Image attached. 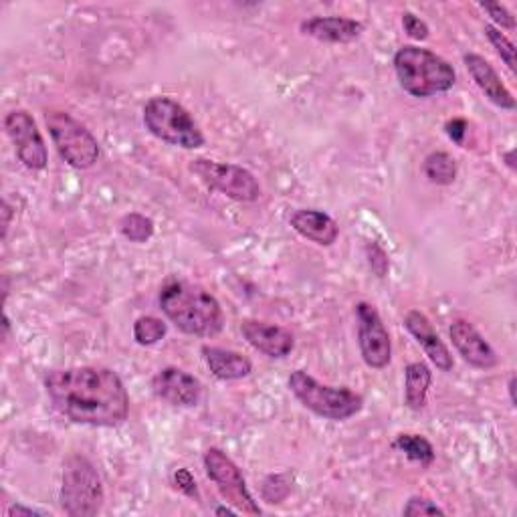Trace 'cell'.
<instances>
[{
    "label": "cell",
    "mask_w": 517,
    "mask_h": 517,
    "mask_svg": "<svg viewBox=\"0 0 517 517\" xmlns=\"http://www.w3.org/2000/svg\"><path fill=\"white\" fill-rule=\"evenodd\" d=\"M53 408L75 425L120 427L130 412V396L120 374L103 366L53 370L45 378Z\"/></svg>",
    "instance_id": "obj_1"
},
{
    "label": "cell",
    "mask_w": 517,
    "mask_h": 517,
    "mask_svg": "<svg viewBox=\"0 0 517 517\" xmlns=\"http://www.w3.org/2000/svg\"><path fill=\"white\" fill-rule=\"evenodd\" d=\"M162 314L186 336L215 338L225 328L219 299L204 287L188 281H170L158 297Z\"/></svg>",
    "instance_id": "obj_2"
},
{
    "label": "cell",
    "mask_w": 517,
    "mask_h": 517,
    "mask_svg": "<svg viewBox=\"0 0 517 517\" xmlns=\"http://www.w3.org/2000/svg\"><path fill=\"white\" fill-rule=\"evenodd\" d=\"M394 71L400 87L419 99L447 93L457 83V73L449 61L417 45H404L396 51Z\"/></svg>",
    "instance_id": "obj_3"
},
{
    "label": "cell",
    "mask_w": 517,
    "mask_h": 517,
    "mask_svg": "<svg viewBox=\"0 0 517 517\" xmlns=\"http://www.w3.org/2000/svg\"><path fill=\"white\" fill-rule=\"evenodd\" d=\"M289 390L314 415L328 421H348L364 408V398L346 386L322 384L303 370L291 372Z\"/></svg>",
    "instance_id": "obj_4"
},
{
    "label": "cell",
    "mask_w": 517,
    "mask_h": 517,
    "mask_svg": "<svg viewBox=\"0 0 517 517\" xmlns=\"http://www.w3.org/2000/svg\"><path fill=\"white\" fill-rule=\"evenodd\" d=\"M144 126L146 130L176 148L196 150L204 146V136L192 116L178 101L166 95H156L144 106Z\"/></svg>",
    "instance_id": "obj_5"
},
{
    "label": "cell",
    "mask_w": 517,
    "mask_h": 517,
    "mask_svg": "<svg viewBox=\"0 0 517 517\" xmlns=\"http://www.w3.org/2000/svg\"><path fill=\"white\" fill-rule=\"evenodd\" d=\"M103 493L101 477L93 463L81 455H71L63 463L61 507L71 517H93L101 511Z\"/></svg>",
    "instance_id": "obj_6"
},
{
    "label": "cell",
    "mask_w": 517,
    "mask_h": 517,
    "mask_svg": "<svg viewBox=\"0 0 517 517\" xmlns=\"http://www.w3.org/2000/svg\"><path fill=\"white\" fill-rule=\"evenodd\" d=\"M45 124L61 158L79 170L91 168L99 160L95 136L67 112H47Z\"/></svg>",
    "instance_id": "obj_7"
},
{
    "label": "cell",
    "mask_w": 517,
    "mask_h": 517,
    "mask_svg": "<svg viewBox=\"0 0 517 517\" xmlns=\"http://www.w3.org/2000/svg\"><path fill=\"white\" fill-rule=\"evenodd\" d=\"M190 170L211 188L229 196L237 202H255L261 198L263 190L255 174L237 164L215 162L209 158H196L190 164Z\"/></svg>",
    "instance_id": "obj_8"
},
{
    "label": "cell",
    "mask_w": 517,
    "mask_h": 517,
    "mask_svg": "<svg viewBox=\"0 0 517 517\" xmlns=\"http://www.w3.org/2000/svg\"><path fill=\"white\" fill-rule=\"evenodd\" d=\"M204 469L209 479L217 485L219 493L227 499L229 505H233L237 511L247 515H261L259 503L253 499L247 481L237 467V463L219 447H211L204 453Z\"/></svg>",
    "instance_id": "obj_9"
},
{
    "label": "cell",
    "mask_w": 517,
    "mask_h": 517,
    "mask_svg": "<svg viewBox=\"0 0 517 517\" xmlns=\"http://www.w3.org/2000/svg\"><path fill=\"white\" fill-rule=\"evenodd\" d=\"M356 318H358V344H360L362 360L366 362V366L374 370L386 368L392 360V342L378 314V309L372 303L360 301L356 305Z\"/></svg>",
    "instance_id": "obj_10"
},
{
    "label": "cell",
    "mask_w": 517,
    "mask_h": 517,
    "mask_svg": "<svg viewBox=\"0 0 517 517\" xmlns=\"http://www.w3.org/2000/svg\"><path fill=\"white\" fill-rule=\"evenodd\" d=\"M5 130L15 144L19 160L29 170H43L49 162L45 140L33 116L25 110H15L5 118Z\"/></svg>",
    "instance_id": "obj_11"
},
{
    "label": "cell",
    "mask_w": 517,
    "mask_h": 517,
    "mask_svg": "<svg viewBox=\"0 0 517 517\" xmlns=\"http://www.w3.org/2000/svg\"><path fill=\"white\" fill-rule=\"evenodd\" d=\"M152 388L160 400H164L172 406H180V408L196 406L202 396V384L198 382V378H194L192 374H188L180 368H174V366L162 368L154 376Z\"/></svg>",
    "instance_id": "obj_12"
},
{
    "label": "cell",
    "mask_w": 517,
    "mask_h": 517,
    "mask_svg": "<svg viewBox=\"0 0 517 517\" xmlns=\"http://www.w3.org/2000/svg\"><path fill=\"white\" fill-rule=\"evenodd\" d=\"M449 336L455 350L469 366L479 370H491L497 366L499 358L495 350L467 320H455L449 328Z\"/></svg>",
    "instance_id": "obj_13"
},
{
    "label": "cell",
    "mask_w": 517,
    "mask_h": 517,
    "mask_svg": "<svg viewBox=\"0 0 517 517\" xmlns=\"http://www.w3.org/2000/svg\"><path fill=\"white\" fill-rule=\"evenodd\" d=\"M243 338L261 354L281 360L287 358L293 348H295V338L287 328L265 324V322H255V320H245L241 324Z\"/></svg>",
    "instance_id": "obj_14"
},
{
    "label": "cell",
    "mask_w": 517,
    "mask_h": 517,
    "mask_svg": "<svg viewBox=\"0 0 517 517\" xmlns=\"http://www.w3.org/2000/svg\"><path fill=\"white\" fill-rule=\"evenodd\" d=\"M404 328L415 336V340L421 344V348L425 350V354L431 358V362L441 370V372H451L455 362L453 356L449 352V348L445 346V342L441 340V336L435 332L431 320L423 314L412 309L404 316Z\"/></svg>",
    "instance_id": "obj_15"
},
{
    "label": "cell",
    "mask_w": 517,
    "mask_h": 517,
    "mask_svg": "<svg viewBox=\"0 0 517 517\" xmlns=\"http://www.w3.org/2000/svg\"><path fill=\"white\" fill-rule=\"evenodd\" d=\"M465 67L471 75V79L475 81V85L485 93V97L495 103L497 108L501 110H515V97L511 95V91L503 85L501 77L497 75V71L491 67V63L477 55V53H467L463 57Z\"/></svg>",
    "instance_id": "obj_16"
},
{
    "label": "cell",
    "mask_w": 517,
    "mask_h": 517,
    "mask_svg": "<svg viewBox=\"0 0 517 517\" xmlns=\"http://www.w3.org/2000/svg\"><path fill=\"white\" fill-rule=\"evenodd\" d=\"M301 33L322 43L346 45L362 37L364 25L346 17H314L301 23Z\"/></svg>",
    "instance_id": "obj_17"
},
{
    "label": "cell",
    "mask_w": 517,
    "mask_h": 517,
    "mask_svg": "<svg viewBox=\"0 0 517 517\" xmlns=\"http://www.w3.org/2000/svg\"><path fill=\"white\" fill-rule=\"evenodd\" d=\"M289 225L297 235L320 247H332L340 237L338 223L328 213L314 211V209L295 211L289 219Z\"/></svg>",
    "instance_id": "obj_18"
},
{
    "label": "cell",
    "mask_w": 517,
    "mask_h": 517,
    "mask_svg": "<svg viewBox=\"0 0 517 517\" xmlns=\"http://www.w3.org/2000/svg\"><path fill=\"white\" fill-rule=\"evenodd\" d=\"M202 356H204L206 366H209V370L219 380H243L253 372L251 360L233 350L204 346Z\"/></svg>",
    "instance_id": "obj_19"
},
{
    "label": "cell",
    "mask_w": 517,
    "mask_h": 517,
    "mask_svg": "<svg viewBox=\"0 0 517 517\" xmlns=\"http://www.w3.org/2000/svg\"><path fill=\"white\" fill-rule=\"evenodd\" d=\"M433 372L425 362H410L404 368V402L410 410H423L427 406Z\"/></svg>",
    "instance_id": "obj_20"
},
{
    "label": "cell",
    "mask_w": 517,
    "mask_h": 517,
    "mask_svg": "<svg viewBox=\"0 0 517 517\" xmlns=\"http://www.w3.org/2000/svg\"><path fill=\"white\" fill-rule=\"evenodd\" d=\"M423 170L433 184L449 186L457 178V160L447 152H433L425 158Z\"/></svg>",
    "instance_id": "obj_21"
},
{
    "label": "cell",
    "mask_w": 517,
    "mask_h": 517,
    "mask_svg": "<svg viewBox=\"0 0 517 517\" xmlns=\"http://www.w3.org/2000/svg\"><path fill=\"white\" fill-rule=\"evenodd\" d=\"M392 447L396 451L404 453L410 461L421 463L423 467H429L435 461L433 445L421 435H398L396 441L392 443Z\"/></svg>",
    "instance_id": "obj_22"
},
{
    "label": "cell",
    "mask_w": 517,
    "mask_h": 517,
    "mask_svg": "<svg viewBox=\"0 0 517 517\" xmlns=\"http://www.w3.org/2000/svg\"><path fill=\"white\" fill-rule=\"evenodd\" d=\"M168 334V326L154 316H142L134 322V340L140 346H154L164 340Z\"/></svg>",
    "instance_id": "obj_23"
},
{
    "label": "cell",
    "mask_w": 517,
    "mask_h": 517,
    "mask_svg": "<svg viewBox=\"0 0 517 517\" xmlns=\"http://www.w3.org/2000/svg\"><path fill=\"white\" fill-rule=\"evenodd\" d=\"M120 231L132 243H148L154 235V223L146 215L130 213L120 221Z\"/></svg>",
    "instance_id": "obj_24"
},
{
    "label": "cell",
    "mask_w": 517,
    "mask_h": 517,
    "mask_svg": "<svg viewBox=\"0 0 517 517\" xmlns=\"http://www.w3.org/2000/svg\"><path fill=\"white\" fill-rule=\"evenodd\" d=\"M485 37L489 39V43L493 45L497 55L503 59V63L511 71H515V45L493 25H485Z\"/></svg>",
    "instance_id": "obj_25"
},
{
    "label": "cell",
    "mask_w": 517,
    "mask_h": 517,
    "mask_svg": "<svg viewBox=\"0 0 517 517\" xmlns=\"http://www.w3.org/2000/svg\"><path fill=\"white\" fill-rule=\"evenodd\" d=\"M291 493V485H289V477L279 473V475H269L263 481L261 487V495L267 503H281L283 499H287V495Z\"/></svg>",
    "instance_id": "obj_26"
},
{
    "label": "cell",
    "mask_w": 517,
    "mask_h": 517,
    "mask_svg": "<svg viewBox=\"0 0 517 517\" xmlns=\"http://www.w3.org/2000/svg\"><path fill=\"white\" fill-rule=\"evenodd\" d=\"M402 513L406 517H419V515H445V509L439 507L435 501H431L429 497H421L415 495L410 497L402 509Z\"/></svg>",
    "instance_id": "obj_27"
},
{
    "label": "cell",
    "mask_w": 517,
    "mask_h": 517,
    "mask_svg": "<svg viewBox=\"0 0 517 517\" xmlns=\"http://www.w3.org/2000/svg\"><path fill=\"white\" fill-rule=\"evenodd\" d=\"M402 27H404V33L415 41H425L429 37V25L412 13L402 15Z\"/></svg>",
    "instance_id": "obj_28"
},
{
    "label": "cell",
    "mask_w": 517,
    "mask_h": 517,
    "mask_svg": "<svg viewBox=\"0 0 517 517\" xmlns=\"http://www.w3.org/2000/svg\"><path fill=\"white\" fill-rule=\"evenodd\" d=\"M489 17H491V21L495 23V25H499L501 29H507V31H513L515 29V19H513V15L505 9V7H501V5H485V3H481L479 5ZM499 29V31H501Z\"/></svg>",
    "instance_id": "obj_29"
},
{
    "label": "cell",
    "mask_w": 517,
    "mask_h": 517,
    "mask_svg": "<svg viewBox=\"0 0 517 517\" xmlns=\"http://www.w3.org/2000/svg\"><path fill=\"white\" fill-rule=\"evenodd\" d=\"M368 255H370V267L372 271L378 275V277H384L390 269V261H388V255L384 253V249H380L376 243H370L366 247Z\"/></svg>",
    "instance_id": "obj_30"
},
{
    "label": "cell",
    "mask_w": 517,
    "mask_h": 517,
    "mask_svg": "<svg viewBox=\"0 0 517 517\" xmlns=\"http://www.w3.org/2000/svg\"><path fill=\"white\" fill-rule=\"evenodd\" d=\"M174 485L178 487V491H182L186 497H192V499H198V487H196V481L192 477V473L188 469H178L174 473Z\"/></svg>",
    "instance_id": "obj_31"
},
{
    "label": "cell",
    "mask_w": 517,
    "mask_h": 517,
    "mask_svg": "<svg viewBox=\"0 0 517 517\" xmlns=\"http://www.w3.org/2000/svg\"><path fill=\"white\" fill-rule=\"evenodd\" d=\"M467 130H469V126H467V122L461 120V118L451 120V122L447 124V136H449L455 144H459V146H463L465 136H467Z\"/></svg>",
    "instance_id": "obj_32"
},
{
    "label": "cell",
    "mask_w": 517,
    "mask_h": 517,
    "mask_svg": "<svg viewBox=\"0 0 517 517\" xmlns=\"http://www.w3.org/2000/svg\"><path fill=\"white\" fill-rule=\"evenodd\" d=\"M7 515H9V517H21V515H43V513L37 511V509H33V507H25V505L17 503V505L9 507Z\"/></svg>",
    "instance_id": "obj_33"
},
{
    "label": "cell",
    "mask_w": 517,
    "mask_h": 517,
    "mask_svg": "<svg viewBox=\"0 0 517 517\" xmlns=\"http://www.w3.org/2000/svg\"><path fill=\"white\" fill-rule=\"evenodd\" d=\"M3 217H5V221H3V239H7L9 225H11V206H9L7 200L3 202Z\"/></svg>",
    "instance_id": "obj_34"
},
{
    "label": "cell",
    "mask_w": 517,
    "mask_h": 517,
    "mask_svg": "<svg viewBox=\"0 0 517 517\" xmlns=\"http://www.w3.org/2000/svg\"><path fill=\"white\" fill-rule=\"evenodd\" d=\"M507 390H509V400H511V406H515V376H511V378H509Z\"/></svg>",
    "instance_id": "obj_35"
},
{
    "label": "cell",
    "mask_w": 517,
    "mask_h": 517,
    "mask_svg": "<svg viewBox=\"0 0 517 517\" xmlns=\"http://www.w3.org/2000/svg\"><path fill=\"white\" fill-rule=\"evenodd\" d=\"M215 513H217V515H237L239 511L233 509V507H229V505H223V507H217Z\"/></svg>",
    "instance_id": "obj_36"
},
{
    "label": "cell",
    "mask_w": 517,
    "mask_h": 517,
    "mask_svg": "<svg viewBox=\"0 0 517 517\" xmlns=\"http://www.w3.org/2000/svg\"><path fill=\"white\" fill-rule=\"evenodd\" d=\"M513 154H515V150H509L507 154H505V160H507V166L511 168V170H515V162H513Z\"/></svg>",
    "instance_id": "obj_37"
}]
</instances>
